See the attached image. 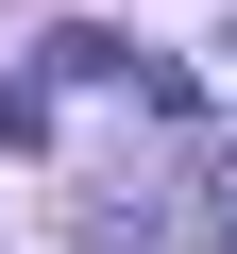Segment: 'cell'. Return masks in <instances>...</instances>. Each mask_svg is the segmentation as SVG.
<instances>
[{"label":"cell","mask_w":237,"mask_h":254,"mask_svg":"<svg viewBox=\"0 0 237 254\" xmlns=\"http://www.w3.org/2000/svg\"><path fill=\"white\" fill-rule=\"evenodd\" d=\"M220 85H237V17H220Z\"/></svg>","instance_id":"1"},{"label":"cell","mask_w":237,"mask_h":254,"mask_svg":"<svg viewBox=\"0 0 237 254\" xmlns=\"http://www.w3.org/2000/svg\"><path fill=\"white\" fill-rule=\"evenodd\" d=\"M220 254H237V220H220Z\"/></svg>","instance_id":"2"}]
</instances>
